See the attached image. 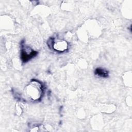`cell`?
Here are the masks:
<instances>
[{
    "label": "cell",
    "mask_w": 132,
    "mask_h": 132,
    "mask_svg": "<svg viewBox=\"0 0 132 132\" xmlns=\"http://www.w3.org/2000/svg\"><path fill=\"white\" fill-rule=\"evenodd\" d=\"M43 86L40 82L32 80V82L27 87V94L33 100H40L43 93Z\"/></svg>",
    "instance_id": "1"
},
{
    "label": "cell",
    "mask_w": 132,
    "mask_h": 132,
    "mask_svg": "<svg viewBox=\"0 0 132 132\" xmlns=\"http://www.w3.org/2000/svg\"><path fill=\"white\" fill-rule=\"evenodd\" d=\"M56 42L54 38H50L47 41V45L50 49H53L59 53H62L68 49V45L64 40H58Z\"/></svg>",
    "instance_id": "2"
},
{
    "label": "cell",
    "mask_w": 132,
    "mask_h": 132,
    "mask_svg": "<svg viewBox=\"0 0 132 132\" xmlns=\"http://www.w3.org/2000/svg\"><path fill=\"white\" fill-rule=\"evenodd\" d=\"M23 43L24 42L22 41L21 43V58L23 62L25 63L36 57L38 54V52L33 50L29 46H25Z\"/></svg>",
    "instance_id": "3"
},
{
    "label": "cell",
    "mask_w": 132,
    "mask_h": 132,
    "mask_svg": "<svg viewBox=\"0 0 132 132\" xmlns=\"http://www.w3.org/2000/svg\"><path fill=\"white\" fill-rule=\"evenodd\" d=\"M94 74L96 75L103 78H107L108 77L109 75L108 71L105 69H103L101 68H97L95 70Z\"/></svg>",
    "instance_id": "4"
}]
</instances>
